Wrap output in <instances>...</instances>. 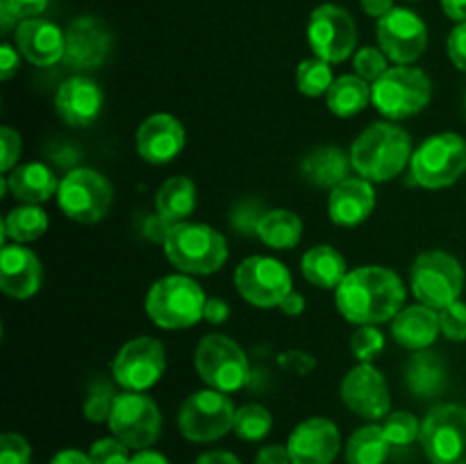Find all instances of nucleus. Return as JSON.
<instances>
[{
    "instance_id": "obj_46",
    "label": "nucleus",
    "mask_w": 466,
    "mask_h": 464,
    "mask_svg": "<svg viewBox=\"0 0 466 464\" xmlns=\"http://www.w3.org/2000/svg\"><path fill=\"white\" fill-rule=\"evenodd\" d=\"M0 150H3L0 171L7 176V173H12L16 168L18 157H21V135L14 127L3 126V130H0Z\"/></svg>"
},
{
    "instance_id": "obj_21",
    "label": "nucleus",
    "mask_w": 466,
    "mask_h": 464,
    "mask_svg": "<svg viewBox=\"0 0 466 464\" xmlns=\"http://www.w3.org/2000/svg\"><path fill=\"white\" fill-rule=\"evenodd\" d=\"M103 103V89L91 77L73 76L57 89L55 112L66 126L86 127L98 118Z\"/></svg>"
},
{
    "instance_id": "obj_1",
    "label": "nucleus",
    "mask_w": 466,
    "mask_h": 464,
    "mask_svg": "<svg viewBox=\"0 0 466 464\" xmlns=\"http://www.w3.org/2000/svg\"><path fill=\"white\" fill-rule=\"evenodd\" d=\"M335 303L341 317L355 326L391 321L403 309L405 285L387 267H358L339 282Z\"/></svg>"
},
{
    "instance_id": "obj_49",
    "label": "nucleus",
    "mask_w": 466,
    "mask_h": 464,
    "mask_svg": "<svg viewBox=\"0 0 466 464\" xmlns=\"http://www.w3.org/2000/svg\"><path fill=\"white\" fill-rule=\"evenodd\" d=\"M9 5L18 21H27V18H39V14L46 12L50 0H5Z\"/></svg>"
},
{
    "instance_id": "obj_22",
    "label": "nucleus",
    "mask_w": 466,
    "mask_h": 464,
    "mask_svg": "<svg viewBox=\"0 0 466 464\" xmlns=\"http://www.w3.org/2000/svg\"><path fill=\"white\" fill-rule=\"evenodd\" d=\"M16 48L35 66H53L64 62L66 32L46 18H27L16 27Z\"/></svg>"
},
{
    "instance_id": "obj_34",
    "label": "nucleus",
    "mask_w": 466,
    "mask_h": 464,
    "mask_svg": "<svg viewBox=\"0 0 466 464\" xmlns=\"http://www.w3.org/2000/svg\"><path fill=\"white\" fill-rule=\"evenodd\" d=\"M390 439L382 426H364L350 435L346 444V462L349 464H385L390 455Z\"/></svg>"
},
{
    "instance_id": "obj_31",
    "label": "nucleus",
    "mask_w": 466,
    "mask_h": 464,
    "mask_svg": "<svg viewBox=\"0 0 466 464\" xmlns=\"http://www.w3.org/2000/svg\"><path fill=\"white\" fill-rule=\"evenodd\" d=\"M258 237L268 248H294V246H299L300 237H303V221L291 209H268L262 221H259Z\"/></svg>"
},
{
    "instance_id": "obj_11",
    "label": "nucleus",
    "mask_w": 466,
    "mask_h": 464,
    "mask_svg": "<svg viewBox=\"0 0 466 464\" xmlns=\"http://www.w3.org/2000/svg\"><path fill=\"white\" fill-rule=\"evenodd\" d=\"M419 439L432 464H466V408L437 405L423 419Z\"/></svg>"
},
{
    "instance_id": "obj_37",
    "label": "nucleus",
    "mask_w": 466,
    "mask_h": 464,
    "mask_svg": "<svg viewBox=\"0 0 466 464\" xmlns=\"http://www.w3.org/2000/svg\"><path fill=\"white\" fill-rule=\"evenodd\" d=\"M116 389H114V385L109 380H105V378L91 380L85 396V417L94 423L109 421L114 403H116Z\"/></svg>"
},
{
    "instance_id": "obj_54",
    "label": "nucleus",
    "mask_w": 466,
    "mask_h": 464,
    "mask_svg": "<svg viewBox=\"0 0 466 464\" xmlns=\"http://www.w3.org/2000/svg\"><path fill=\"white\" fill-rule=\"evenodd\" d=\"M364 12L373 18H382L394 9V0H360Z\"/></svg>"
},
{
    "instance_id": "obj_60",
    "label": "nucleus",
    "mask_w": 466,
    "mask_h": 464,
    "mask_svg": "<svg viewBox=\"0 0 466 464\" xmlns=\"http://www.w3.org/2000/svg\"><path fill=\"white\" fill-rule=\"evenodd\" d=\"M464 114H466V94H464Z\"/></svg>"
},
{
    "instance_id": "obj_26",
    "label": "nucleus",
    "mask_w": 466,
    "mask_h": 464,
    "mask_svg": "<svg viewBox=\"0 0 466 464\" xmlns=\"http://www.w3.org/2000/svg\"><path fill=\"white\" fill-rule=\"evenodd\" d=\"M350 166H353L350 155H346L337 146H321L305 155L300 162V176L319 189H335L349 177Z\"/></svg>"
},
{
    "instance_id": "obj_19",
    "label": "nucleus",
    "mask_w": 466,
    "mask_h": 464,
    "mask_svg": "<svg viewBox=\"0 0 466 464\" xmlns=\"http://www.w3.org/2000/svg\"><path fill=\"white\" fill-rule=\"evenodd\" d=\"M339 446V428L323 417H312L299 423L287 441L291 464H332Z\"/></svg>"
},
{
    "instance_id": "obj_32",
    "label": "nucleus",
    "mask_w": 466,
    "mask_h": 464,
    "mask_svg": "<svg viewBox=\"0 0 466 464\" xmlns=\"http://www.w3.org/2000/svg\"><path fill=\"white\" fill-rule=\"evenodd\" d=\"M328 109L335 116L350 118L362 112L371 100V86L360 76H341L332 82L330 91L326 94Z\"/></svg>"
},
{
    "instance_id": "obj_3",
    "label": "nucleus",
    "mask_w": 466,
    "mask_h": 464,
    "mask_svg": "<svg viewBox=\"0 0 466 464\" xmlns=\"http://www.w3.org/2000/svg\"><path fill=\"white\" fill-rule=\"evenodd\" d=\"M167 259L187 276H212L228 262V241L205 223H176L164 244Z\"/></svg>"
},
{
    "instance_id": "obj_44",
    "label": "nucleus",
    "mask_w": 466,
    "mask_h": 464,
    "mask_svg": "<svg viewBox=\"0 0 466 464\" xmlns=\"http://www.w3.org/2000/svg\"><path fill=\"white\" fill-rule=\"evenodd\" d=\"M440 326L449 339L466 341V303L455 300L449 308L440 309Z\"/></svg>"
},
{
    "instance_id": "obj_48",
    "label": "nucleus",
    "mask_w": 466,
    "mask_h": 464,
    "mask_svg": "<svg viewBox=\"0 0 466 464\" xmlns=\"http://www.w3.org/2000/svg\"><path fill=\"white\" fill-rule=\"evenodd\" d=\"M173 226H176V223H168L167 218H162L157 212H155L150 214V217H146L144 237H148V239L155 241V244H167V237Z\"/></svg>"
},
{
    "instance_id": "obj_55",
    "label": "nucleus",
    "mask_w": 466,
    "mask_h": 464,
    "mask_svg": "<svg viewBox=\"0 0 466 464\" xmlns=\"http://www.w3.org/2000/svg\"><path fill=\"white\" fill-rule=\"evenodd\" d=\"M50 464H94V462H91L89 455L82 453V450L66 449V450H59Z\"/></svg>"
},
{
    "instance_id": "obj_59",
    "label": "nucleus",
    "mask_w": 466,
    "mask_h": 464,
    "mask_svg": "<svg viewBox=\"0 0 466 464\" xmlns=\"http://www.w3.org/2000/svg\"><path fill=\"white\" fill-rule=\"evenodd\" d=\"M16 14L9 9V5L5 3V0H0V30H3V35H7L9 30L14 27V23H16Z\"/></svg>"
},
{
    "instance_id": "obj_9",
    "label": "nucleus",
    "mask_w": 466,
    "mask_h": 464,
    "mask_svg": "<svg viewBox=\"0 0 466 464\" xmlns=\"http://www.w3.org/2000/svg\"><path fill=\"white\" fill-rule=\"evenodd\" d=\"M114 189L103 173L77 166L62 177L57 189L59 209L77 223H98L109 212Z\"/></svg>"
},
{
    "instance_id": "obj_29",
    "label": "nucleus",
    "mask_w": 466,
    "mask_h": 464,
    "mask_svg": "<svg viewBox=\"0 0 466 464\" xmlns=\"http://www.w3.org/2000/svg\"><path fill=\"white\" fill-rule=\"evenodd\" d=\"M408 389L417 398H435L446 387V367L440 355L431 350H417L405 368Z\"/></svg>"
},
{
    "instance_id": "obj_53",
    "label": "nucleus",
    "mask_w": 466,
    "mask_h": 464,
    "mask_svg": "<svg viewBox=\"0 0 466 464\" xmlns=\"http://www.w3.org/2000/svg\"><path fill=\"white\" fill-rule=\"evenodd\" d=\"M278 308H280L282 314H287V317H299V314L305 309L303 294H299V291H296V289H291L289 294L285 296V300H282V303L278 305Z\"/></svg>"
},
{
    "instance_id": "obj_43",
    "label": "nucleus",
    "mask_w": 466,
    "mask_h": 464,
    "mask_svg": "<svg viewBox=\"0 0 466 464\" xmlns=\"http://www.w3.org/2000/svg\"><path fill=\"white\" fill-rule=\"evenodd\" d=\"M44 155H46V159L53 164V166L68 168V171L77 168V164H80V159H82L80 148H77L76 144H71L68 139L48 141L44 148Z\"/></svg>"
},
{
    "instance_id": "obj_38",
    "label": "nucleus",
    "mask_w": 466,
    "mask_h": 464,
    "mask_svg": "<svg viewBox=\"0 0 466 464\" xmlns=\"http://www.w3.org/2000/svg\"><path fill=\"white\" fill-rule=\"evenodd\" d=\"M382 430H385V437L390 439L391 446H410L421 435L419 419L412 412L387 414L385 423H382Z\"/></svg>"
},
{
    "instance_id": "obj_28",
    "label": "nucleus",
    "mask_w": 466,
    "mask_h": 464,
    "mask_svg": "<svg viewBox=\"0 0 466 464\" xmlns=\"http://www.w3.org/2000/svg\"><path fill=\"white\" fill-rule=\"evenodd\" d=\"M346 259L335 246H314L300 259V271L305 280L312 282L319 289H337L339 282L346 277Z\"/></svg>"
},
{
    "instance_id": "obj_39",
    "label": "nucleus",
    "mask_w": 466,
    "mask_h": 464,
    "mask_svg": "<svg viewBox=\"0 0 466 464\" xmlns=\"http://www.w3.org/2000/svg\"><path fill=\"white\" fill-rule=\"evenodd\" d=\"M267 212L268 209H264L262 200L244 198L230 209V226L235 227L239 235L253 237V235H258L259 221H262V217Z\"/></svg>"
},
{
    "instance_id": "obj_23",
    "label": "nucleus",
    "mask_w": 466,
    "mask_h": 464,
    "mask_svg": "<svg viewBox=\"0 0 466 464\" xmlns=\"http://www.w3.org/2000/svg\"><path fill=\"white\" fill-rule=\"evenodd\" d=\"M41 287V262L27 246L3 244L0 289L12 298H30Z\"/></svg>"
},
{
    "instance_id": "obj_30",
    "label": "nucleus",
    "mask_w": 466,
    "mask_h": 464,
    "mask_svg": "<svg viewBox=\"0 0 466 464\" xmlns=\"http://www.w3.org/2000/svg\"><path fill=\"white\" fill-rule=\"evenodd\" d=\"M155 209L168 223H182L196 209V185L187 176H173L155 196Z\"/></svg>"
},
{
    "instance_id": "obj_6",
    "label": "nucleus",
    "mask_w": 466,
    "mask_h": 464,
    "mask_svg": "<svg viewBox=\"0 0 466 464\" xmlns=\"http://www.w3.org/2000/svg\"><path fill=\"white\" fill-rule=\"evenodd\" d=\"M414 182L423 189H444L466 173V141L455 132L432 135L410 159Z\"/></svg>"
},
{
    "instance_id": "obj_27",
    "label": "nucleus",
    "mask_w": 466,
    "mask_h": 464,
    "mask_svg": "<svg viewBox=\"0 0 466 464\" xmlns=\"http://www.w3.org/2000/svg\"><path fill=\"white\" fill-rule=\"evenodd\" d=\"M7 185L14 198L25 205L46 203L59 189L55 171L44 162H27L16 166L7 173Z\"/></svg>"
},
{
    "instance_id": "obj_14",
    "label": "nucleus",
    "mask_w": 466,
    "mask_h": 464,
    "mask_svg": "<svg viewBox=\"0 0 466 464\" xmlns=\"http://www.w3.org/2000/svg\"><path fill=\"white\" fill-rule=\"evenodd\" d=\"M308 41L317 57L328 64H339L353 55L358 27L353 16L339 5H319L309 16Z\"/></svg>"
},
{
    "instance_id": "obj_47",
    "label": "nucleus",
    "mask_w": 466,
    "mask_h": 464,
    "mask_svg": "<svg viewBox=\"0 0 466 464\" xmlns=\"http://www.w3.org/2000/svg\"><path fill=\"white\" fill-rule=\"evenodd\" d=\"M446 50H449V57L460 71L466 73V23H460L458 27H453V32L449 35L446 41Z\"/></svg>"
},
{
    "instance_id": "obj_16",
    "label": "nucleus",
    "mask_w": 466,
    "mask_h": 464,
    "mask_svg": "<svg viewBox=\"0 0 466 464\" xmlns=\"http://www.w3.org/2000/svg\"><path fill=\"white\" fill-rule=\"evenodd\" d=\"M376 39L382 53L396 64H412L428 45V27L412 9L394 7L387 16L378 18Z\"/></svg>"
},
{
    "instance_id": "obj_41",
    "label": "nucleus",
    "mask_w": 466,
    "mask_h": 464,
    "mask_svg": "<svg viewBox=\"0 0 466 464\" xmlns=\"http://www.w3.org/2000/svg\"><path fill=\"white\" fill-rule=\"evenodd\" d=\"M355 73H358L362 80L376 82L378 77H382L387 73V55L380 48H373V45H364L355 53L353 57Z\"/></svg>"
},
{
    "instance_id": "obj_57",
    "label": "nucleus",
    "mask_w": 466,
    "mask_h": 464,
    "mask_svg": "<svg viewBox=\"0 0 466 464\" xmlns=\"http://www.w3.org/2000/svg\"><path fill=\"white\" fill-rule=\"evenodd\" d=\"M196 464H241V462L235 458V455L228 453V450H209V453L200 455V458L196 459Z\"/></svg>"
},
{
    "instance_id": "obj_24",
    "label": "nucleus",
    "mask_w": 466,
    "mask_h": 464,
    "mask_svg": "<svg viewBox=\"0 0 466 464\" xmlns=\"http://www.w3.org/2000/svg\"><path fill=\"white\" fill-rule=\"evenodd\" d=\"M373 207H376V189L364 177H346L328 196V214L332 223L341 227H355L364 223L371 217Z\"/></svg>"
},
{
    "instance_id": "obj_17",
    "label": "nucleus",
    "mask_w": 466,
    "mask_h": 464,
    "mask_svg": "<svg viewBox=\"0 0 466 464\" xmlns=\"http://www.w3.org/2000/svg\"><path fill=\"white\" fill-rule=\"evenodd\" d=\"M339 394L346 408L369 421H378L390 414V387H387L385 376L373 364L360 362L358 367L350 368L341 380Z\"/></svg>"
},
{
    "instance_id": "obj_13",
    "label": "nucleus",
    "mask_w": 466,
    "mask_h": 464,
    "mask_svg": "<svg viewBox=\"0 0 466 464\" xmlns=\"http://www.w3.org/2000/svg\"><path fill=\"white\" fill-rule=\"evenodd\" d=\"M109 430L130 449H148L162 430V414L157 403L144 391H123L116 396Z\"/></svg>"
},
{
    "instance_id": "obj_40",
    "label": "nucleus",
    "mask_w": 466,
    "mask_h": 464,
    "mask_svg": "<svg viewBox=\"0 0 466 464\" xmlns=\"http://www.w3.org/2000/svg\"><path fill=\"white\" fill-rule=\"evenodd\" d=\"M350 350L360 362L371 364L385 350V335L376 326H358L350 337Z\"/></svg>"
},
{
    "instance_id": "obj_51",
    "label": "nucleus",
    "mask_w": 466,
    "mask_h": 464,
    "mask_svg": "<svg viewBox=\"0 0 466 464\" xmlns=\"http://www.w3.org/2000/svg\"><path fill=\"white\" fill-rule=\"evenodd\" d=\"M203 318L208 323H212V326H221V323H226L230 318V308H228V303L223 298H208Z\"/></svg>"
},
{
    "instance_id": "obj_12",
    "label": "nucleus",
    "mask_w": 466,
    "mask_h": 464,
    "mask_svg": "<svg viewBox=\"0 0 466 464\" xmlns=\"http://www.w3.org/2000/svg\"><path fill=\"white\" fill-rule=\"evenodd\" d=\"M235 285L246 303L262 309L278 308L285 296L294 289L289 268L280 259L267 257V255L246 257L237 267Z\"/></svg>"
},
{
    "instance_id": "obj_5",
    "label": "nucleus",
    "mask_w": 466,
    "mask_h": 464,
    "mask_svg": "<svg viewBox=\"0 0 466 464\" xmlns=\"http://www.w3.org/2000/svg\"><path fill=\"white\" fill-rule=\"evenodd\" d=\"M432 98V82L421 68L410 64H396L387 68L371 86V103L382 116L391 121L410 118L428 107Z\"/></svg>"
},
{
    "instance_id": "obj_2",
    "label": "nucleus",
    "mask_w": 466,
    "mask_h": 464,
    "mask_svg": "<svg viewBox=\"0 0 466 464\" xmlns=\"http://www.w3.org/2000/svg\"><path fill=\"white\" fill-rule=\"evenodd\" d=\"M412 159V139L396 123H373L350 148V164L369 182H390Z\"/></svg>"
},
{
    "instance_id": "obj_25",
    "label": "nucleus",
    "mask_w": 466,
    "mask_h": 464,
    "mask_svg": "<svg viewBox=\"0 0 466 464\" xmlns=\"http://www.w3.org/2000/svg\"><path fill=\"white\" fill-rule=\"evenodd\" d=\"M441 332L440 312L428 305H408L391 318V335L396 344L408 350H428Z\"/></svg>"
},
{
    "instance_id": "obj_50",
    "label": "nucleus",
    "mask_w": 466,
    "mask_h": 464,
    "mask_svg": "<svg viewBox=\"0 0 466 464\" xmlns=\"http://www.w3.org/2000/svg\"><path fill=\"white\" fill-rule=\"evenodd\" d=\"M255 464H291L289 449L280 444L264 446L258 453V458H255Z\"/></svg>"
},
{
    "instance_id": "obj_4",
    "label": "nucleus",
    "mask_w": 466,
    "mask_h": 464,
    "mask_svg": "<svg viewBox=\"0 0 466 464\" xmlns=\"http://www.w3.org/2000/svg\"><path fill=\"white\" fill-rule=\"evenodd\" d=\"M208 296L198 282L187 273L164 276L150 287L146 296V314L164 330L191 328L203 318Z\"/></svg>"
},
{
    "instance_id": "obj_8",
    "label": "nucleus",
    "mask_w": 466,
    "mask_h": 464,
    "mask_svg": "<svg viewBox=\"0 0 466 464\" xmlns=\"http://www.w3.org/2000/svg\"><path fill=\"white\" fill-rule=\"evenodd\" d=\"M410 285L419 303L432 309H444L460 300L464 289L462 264L444 250H428L419 255L410 271Z\"/></svg>"
},
{
    "instance_id": "obj_52",
    "label": "nucleus",
    "mask_w": 466,
    "mask_h": 464,
    "mask_svg": "<svg viewBox=\"0 0 466 464\" xmlns=\"http://www.w3.org/2000/svg\"><path fill=\"white\" fill-rule=\"evenodd\" d=\"M18 71V53L14 50V45L3 44L0 48V77L3 80H12Z\"/></svg>"
},
{
    "instance_id": "obj_45",
    "label": "nucleus",
    "mask_w": 466,
    "mask_h": 464,
    "mask_svg": "<svg viewBox=\"0 0 466 464\" xmlns=\"http://www.w3.org/2000/svg\"><path fill=\"white\" fill-rule=\"evenodd\" d=\"M30 444L16 432L0 437V464H30Z\"/></svg>"
},
{
    "instance_id": "obj_20",
    "label": "nucleus",
    "mask_w": 466,
    "mask_h": 464,
    "mask_svg": "<svg viewBox=\"0 0 466 464\" xmlns=\"http://www.w3.org/2000/svg\"><path fill=\"white\" fill-rule=\"evenodd\" d=\"M185 127L173 114H153L137 130V153L148 164H168L185 148Z\"/></svg>"
},
{
    "instance_id": "obj_15",
    "label": "nucleus",
    "mask_w": 466,
    "mask_h": 464,
    "mask_svg": "<svg viewBox=\"0 0 466 464\" xmlns=\"http://www.w3.org/2000/svg\"><path fill=\"white\" fill-rule=\"evenodd\" d=\"M167 350L155 337H135L121 346L112 362V376L126 391H146L162 378Z\"/></svg>"
},
{
    "instance_id": "obj_10",
    "label": "nucleus",
    "mask_w": 466,
    "mask_h": 464,
    "mask_svg": "<svg viewBox=\"0 0 466 464\" xmlns=\"http://www.w3.org/2000/svg\"><path fill=\"white\" fill-rule=\"evenodd\" d=\"M237 409L230 396L218 389L194 391L182 403L177 414V428L182 437L196 444L214 441L235 428Z\"/></svg>"
},
{
    "instance_id": "obj_7",
    "label": "nucleus",
    "mask_w": 466,
    "mask_h": 464,
    "mask_svg": "<svg viewBox=\"0 0 466 464\" xmlns=\"http://www.w3.org/2000/svg\"><path fill=\"white\" fill-rule=\"evenodd\" d=\"M194 367L209 389L239 391L250 380V364L237 341L226 335H205L194 353Z\"/></svg>"
},
{
    "instance_id": "obj_56",
    "label": "nucleus",
    "mask_w": 466,
    "mask_h": 464,
    "mask_svg": "<svg viewBox=\"0 0 466 464\" xmlns=\"http://www.w3.org/2000/svg\"><path fill=\"white\" fill-rule=\"evenodd\" d=\"M441 9L451 21L466 23V0H441Z\"/></svg>"
},
{
    "instance_id": "obj_18",
    "label": "nucleus",
    "mask_w": 466,
    "mask_h": 464,
    "mask_svg": "<svg viewBox=\"0 0 466 464\" xmlns=\"http://www.w3.org/2000/svg\"><path fill=\"white\" fill-rule=\"evenodd\" d=\"M112 53V32L100 18L80 16L66 27V50L64 64L77 71H91L103 66Z\"/></svg>"
},
{
    "instance_id": "obj_35",
    "label": "nucleus",
    "mask_w": 466,
    "mask_h": 464,
    "mask_svg": "<svg viewBox=\"0 0 466 464\" xmlns=\"http://www.w3.org/2000/svg\"><path fill=\"white\" fill-rule=\"evenodd\" d=\"M332 68L330 64L323 62L321 57L303 59L296 71V85H299L300 94L308 98H319V96L328 94L332 86Z\"/></svg>"
},
{
    "instance_id": "obj_42",
    "label": "nucleus",
    "mask_w": 466,
    "mask_h": 464,
    "mask_svg": "<svg viewBox=\"0 0 466 464\" xmlns=\"http://www.w3.org/2000/svg\"><path fill=\"white\" fill-rule=\"evenodd\" d=\"M130 446L123 444L118 437H105V439L94 441L89 450V458L94 464H130V455H127Z\"/></svg>"
},
{
    "instance_id": "obj_58",
    "label": "nucleus",
    "mask_w": 466,
    "mask_h": 464,
    "mask_svg": "<svg viewBox=\"0 0 466 464\" xmlns=\"http://www.w3.org/2000/svg\"><path fill=\"white\" fill-rule=\"evenodd\" d=\"M130 464H171L162 453L157 450H139L135 458L130 459Z\"/></svg>"
},
{
    "instance_id": "obj_33",
    "label": "nucleus",
    "mask_w": 466,
    "mask_h": 464,
    "mask_svg": "<svg viewBox=\"0 0 466 464\" xmlns=\"http://www.w3.org/2000/svg\"><path fill=\"white\" fill-rule=\"evenodd\" d=\"M48 230V214L39 205H18L3 221V244H30Z\"/></svg>"
},
{
    "instance_id": "obj_36",
    "label": "nucleus",
    "mask_w": 466,
    "mask_h": 464,
    "mask_svg": "<svg viewBox=\"0 0 466 464\" xmlns=\"http://www.w3.org/2000/svg\"><path fill=\"white\" fill-rule=\"evenodd\" d=\"M273 426V417L264 405L258 403H248V405H241L237 409V417H235V428L232 430L237 432V437L246 441H259L271 432Z\"/></svg>"
}]
</instances>
